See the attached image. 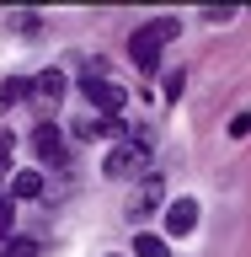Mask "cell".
I'll return each instance as SVG.
<instances>
[{"instance_id":"9","label":"cell","mask_w":251,"mask_h":257,"mask_svg":"<svg viewBox=\"0 0 251 257\" xmlns=\"http://www.w3.org/2000/svg\"><path fill=\"white\" fill-rule=\"evenodd\" d=\"M0 257H38L32 236H0Z\"/></svg>"},{"instance_id":"15","label":"cell","mask_w":251,"mask_h":257,"mask_svg":"<svg viewBox=\"0 0 251 257\" xmlns=\"http://www.w3.org/2000/svg\"><path fill=\"white\" fill-rule=\"evenodd\" d=\"M0 161H11V128H0Z\"/></svg>"},{"instance_id":"4","label":"cell","mask_w":251,"mask_h":257,"mask_svg":"<svg viewBox=\"0 0 251 257\" xmlns=\"http://www.w3.org/2000/svg\"><path fill=\"white\" fill-rule=\"evenodd\" d=\"M192 225H198V198L166 204V230H171V236H192Z\"/></svg>"},{"instance_id":"14","label":"cell","mask_w":251,"mask_h":257,"mask_svg":"<svg viewBox=\"0 0 251 257\" xmlns=\"http://www.w3.org/2000/svg\"><path fill=\"white\" fill-rule=\"evenodd\" d=\"M230 134H235V140H246V134H251V112H235V118H230Z\"/></svg>"},{"instance_id":"1","label":"cell","mask_w":251,"mask_h":257,"mask_svg":"<svg viewBox=\"0 0 251 257\" xmlns=\"http://www.w3.org/2000/svg\"><path fill=\"white\" fill-rule=\"evenodd\" d=\"M80 91H86L91 107H102V118H118V112L128 107V86H123V80H107V75H91V70H86Z\"/></svg>"},{"instance_id":"8","label":"cell","mask_w":251,"mask_h":257,"mask_svg":"<svg viewBox=\"0 0 251 257\" xmlns=\"http://www.w3.org/2000/svg\"><path fill=\"white\" fill-rule=\"evenodd\" d=\"M38 193H43V172H16L11 177V193H6V198H38Z\"/></svg>"},{"instance_id":"7","label":"cell","mask_w":251,"mask_h":257,"mask_svg":"<svg viewBox=\"0 0 251 257\" xmlns=\"http://www.w3.org/2000/svg\"><path fill=\"white\" fill-rule=\"evenodd\" d=\"M155 204H160V177H144L139 193L128 198V220H144V214H155Z\"/></svg>"},{"instance_id":"13","label":"cell","mask_w":251,"mask_h":257,"mask_svg":"<svg viewBox=\"0 0 251 257\" xmlns=\"http://www.w3.org/2000/svg\"><path fill=\"white\" fill-rule=\"evenodd\" d=\"M182 86H187V75H182V70H171V75H166V96L176 102V96H182Z\"/></svg>"},{"instance_id":"3","label":"cell","mask_w":251,"mask_h":257,"mask_svg":"<svg viewBox=\"0 0 251 257\" xmlns=\"http://www.w3.org/2000/svg\"><path fill=\"white\" fill-rule=\"evenodd\" d=\"M102 172L118 177V182H123V177H150V150H144V145H118Z\"/></svg>"},{"instance_id":"10","label":"cell","mask_w":251,"mask_h":257,"mask_svg":"<svg viewBox=\"0 0 251 257\" xmlns=\"http://www.w3.org/2000/svg\"><path fill=\"white\" fill-rule=\"evenodd\" d=\"M134 257H171V252H166V236H150V230L134 236Z\"/></svg>"},{"instance_id":"11","label":"cell","mask_w":251,"mask_h":257,"mask_svg":"<svg viewBox=\"0 0 251 257\" xmlns=\"http://www.w3.org/2000/svg\"><path fill=\"white\" fill-rule=\"evenodd\" d=\"M22 96H27V80H6V86H0V107H11Z\"/></svg>"},{"instance_id":"6","label":"cell","mask_w":251,"mask_h":257,"mask_svg":"<svg viewBox=\"0 0 251 257\" xmlns=\"http://www.w3.org/2000/svg\"><path fill=\"white\" fill-rule=\"evenodd\" d=\"M27 96H38L43 107H54V102L64 96V75H59V70H43V75H32V80H27Z\"/></svg>"},{"instance_id":"2","label":"cell","mask_w":251,"mask_h":257,"mask_svg":"<svg viewBox=\"0 0 251 257\" xmlns=\"http://www.w3.org/2000/svg\"><path fill=\"white\" fill-rule=\"evenodd\" d=\"M176 32V22H150V27H139L134 32V64L139 70H155L160 64V43Z\"/></svg>"},{"instance_id":"5","label":"cell","mask_w":251,"mask_h":257,"mask_svg":"<svg viewBox=\"0 0 251 257\" xmlns=\"http://www.w3.org/2000/svg\"><path fill=\"white\" fill-rule=\"evenodd\" d=\"M32 150H38L43 166H59V161H64V134H59L54 123H43L38 134H32Z\"/></svg>"},{"instance_id":"12","label":"cell","mask_w":251,"mask_h":257,"mask_svg":"<svg viewBox=\"0 0 251 257\" xmlns=\"http://www.w3.org/2000/svg\"><path fill=\"white\" fill-rule=\"evenodd\" d=\"M11 220H16V204L0 193V236H11Z\"/></svg>"}]
</instances>
